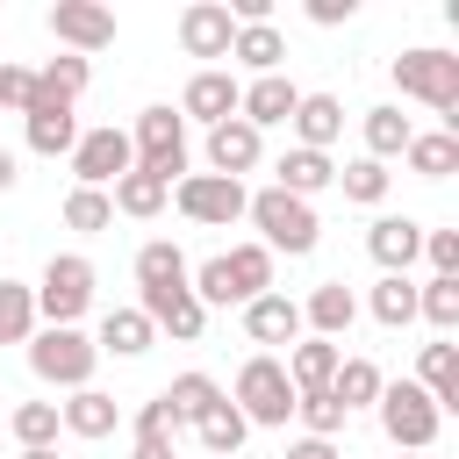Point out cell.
Listing matches in <instances>:
<instances>
[{"mask_svg": "<svg viewBox=\"0 0 459 459\" xmlns=\"http://www.w3.org/2000/svg\"><path fill=\"white\" fill-rule=\"evenodd\" d=\"M273 186L280 194H294V201H316L323 186H337V165H330V151H280V165H273Z\"/></svg>", "mask_w": 459, "mask_h": 459, "instance_id": "obj_20", "label": "cell"}, {"mask_svg": "<svg viewBox=\"0 0 459 459\" xmlns=\"http://www.w3.org/2000/svg\"><path fill=\"white\" fill-rule=\"evenodd\" d=\"M423 258L430 280H459V230H423Z\"/></svg>", "mask_w": 459, "mask_h": 459, "instance_id": "obj_44", "label": "cell"}, {"mask_svg": "<svg viewBox=\"0 0 459 459\" xmlns=\"http://www.w3.org/2000/svg\"><path fill=\"white\" fill-rule=\"evenodd\" d=\"M14 179H22V172H14V151H0V194H7Z\"/></svg>", "mask_w": 459, "mask_h": 459, "instance_id": "obj_48", "label": "cell"}, {"mask_svg": "<svg viewBox=\"0 0 459 459\" xmlns=\"http://www.w3.org/2000/svg\"><path fill=\"white\" fill-rule=\"evenodd\" d=\"M416 387L437 402V416H452V409H459V344H452V337L423 344V359H416Z\"/></svg>", "mask_w": 459, "mask_h": 459, "instance_id": "obj_25", "label": "cell"}, {"mask_svg": "<svg viewBox=\"0 0 459 459\" xmlns=\"http://www.w3.org/2000/svg\"><path fill=\"white\" fill-rule=\"evenodd\" d=\"M366 316H373L380 330H409V323H416V280H409V273H380L373 294H366Z\"/></svg>", "mask_w": 459, "mask_h": 459, "instance_id": "obj_30", "label": "cell"}, {"mask_svg": "<svg viewBox=\"0 0 459 459\" xmlns=\"http://www.w3.org/2000/svg\"><path fill=\"white\" fill-rule=\"evenodd\" d=\"M22 129H29V151L36 158H72V143H79V115L57 108V100H36L22 115Z\"/></svg>", "mask_w": 459, "mask_h": 459, "instance_id": "obj_24", "label": "cell"}, {"mask_svg": "<svg viewBox=\"0 0 459 459\" xmlns=\"http://www.w3.org/2000/svg\"><path fill=\"white\" fill-rule=\"evenodd\" d=\"M351 323H359V294H351L344 280L308 287V301H301V337H330V344H344Z\"/></svg>", "mask_w": 459, "mask_h": 459, "instance_id": "obj_14", "label": "cell"}, {"mask_svg": "<svg viewBox=\"0 0 459 459\" xmlns=\"http://www.w3.org/2000/svg\"><path fill=\"white\" fill-rule=\"evenodd\" d=\"M230 57L251 72V79H265V72H280L287 65V36H280V22H251V29H237V43H230Z\"/></svg>", "mask_w": 459, "mask_h": 459, "instance_id": "obj_29", "label": "cell"}, {"mask_svg": "<svg viewBox=\"0 0 459 459\" xmlns=\"http://www.w3.org/2000/svg\"><path fill=\"white\" fill-rule=\"evenodd\" d=\"M402 158H409L416 179H452V172H459V136H452V129H416Z\"/></svg>", "mask_w": 459, "mask_h": 459, "instance_id": "obj_32", "label": "cell"}, {"mask_svg": "<svg viewBox=\"0 0 459 459\" xmlns=\"http://www.w3.org/2000/svg\"><path fill=\"white\" fill-rule=\"evenodd\" d=\"M136 308H143L151 330L172 337V344H194V337L208 330V308L194 301V287H151V294H136Z\"/></svg>", "mask_w": 459, "mask_h": 459, "instance_id": "obj_12", "label": "cell"}, {"mask_svg": "<svg viewBox=\"0 0 459 459\" xmlns=\"http://www.w3.org/2000/svg\"><path fill=\"white\" fill-rule=\"evenodd\" d=\"M402 459H430V452H402Z\"/></svg>", "mask_w": 459, "mask_h": 459, "instance_id": "obj_50", "label": "cell"}, {"mask_svg": "<svg viewBox=\"0 0 459 459\" xmlns=\"http://www.w3.org/2000/svg\"><path fill=\"white\" fill-rule=\"evenodd\" d=\"M337 186H344L351 208H380L387 186H394V172H387L380 158H351V165H337Z\"/></svg>", "mask_w": 459, "mask_h": 459, "instance_id": "obj_38", "label": "cell"}, {"mask_svg": "<svg viewBox=\"0 0 459 459\" xmlns=\"http://www.w3.org/2000/svg\"><path fill=\"white\" fill-rule=\"evenodd\" d=\"M244 222L258 230V244L280 258H308L316 244H323V222H316V201H294V194H280V186H258L251 201H244Z\"/></svg>", "mask_w": 459, "mask_h": 459, "instance_id": "obj_1", "label": "cell"}, {"mask_svg": "<svg viewBox=\"0 0 459 459\" xmlns=\"http://www.w3.org/2000/svg\"><path fill=\"white\" fill-rule=\"evenodd\" d=\"M93 86V57H72V50H57L43 72H36V93H29V108L36 100H57V108H79V93ZM22 108V115H29Z\"/></svg>", "mask_w": 459, "mask_h": 459, "instance_id": "obj_22", "label": "cell"}, {"mask_svg": "<svg viewBox=\"0 0 459 459\" xmlns=\"http://www.w3.org/2000/svg\"><path fill=\"white\" fill-rule=\"evenodd\" d=\"M108 201H115V215H129V222H151V215H165V201H172V186L158 179V172H122L115 186H108Z\"/></svg>", "mask_w": 459, "mask_h": 459, "instance_id": "obj_26", "label": "cell"}, {"mask_svg": "<svg viewBox=\"0 0 459 459\" xmlns=\"http://www.w3.org/2000/svg\"><path fill=\"white\" fill-rule=\"evenodd\" d=\"M151 287H186V251L172 237H151L136 251V294H151Z\"/></svg>", "mask_w": 459, "mask_h": 459, "instance_id": "obj_34", "label": "cell"}, {"mask_svg": "<svg viewBox=\"0 0 459 459\" xmlns=\"http://www.w3.org/2000/svg\"><path fill=\"white\" fill-rule=\"evenodd\" d=\"M129 151H136V172H158L165 186L186 179V122L172 108H143L129 129Z\"/></svg>", "mask_w": 459, "mask_h": 459, "instance_id": "obj_7", "label": "cell"}, {"mask_svg": "<svg viewBox=\"0 0 459 459\" xmlns=\"http://www.w3.org/2000/svg\"><path fill=\"white\" fill-rule=\"evenodd\" d=\"M359 129H366V158H380V165H387V158H402V151H409V136H416V122H409L402 108H366V122H359Z\"/></svg>", "mask_w": 459, "mask_h": 459, "instance_id": "obj_35", "label": "cell"}, {"mask_svg": "<svg viewBox=\"0 0 459 459\" xmlns=\"http://www.w3.org/2000/svg\"><path fill=\"white\" fill-rule=\"evenodd\" d=\"M136 165V151H129V129H115V122H100V129H79V143H72V179L79 186H115L122 172Z\"/></svg>", "mask_w": 459, "mask_h": 459, "instance_id": "obj_9", "label": "cell"}, {"mask_svg": "<svg viewBox=\"0 0 459 459\" xmlns=\"http://www.w3.org/2000/svg\"><path fill=\"white\" fill-rule=\"evenodd\" d=\"M194 437H201V452H208V459H237V452H244V437H251V423H244V416H237V402L222 394V402L194 423Z\"/></svg>", "mask_w": 459, "mask_h": 459, "instance_id": "obj_33", "label": "cell"}, {"mask_svg": "<svg viewBox=\"0 0 459 459\" xmlns=\"http://www.w3.org/2000/svg\"><path fill=\"white\" fill-rule=\"evenodd\" d=\"M294 108H301V86H294L287 72H265V79H251V86H244V100H237V122H251V129L265 136V129L294 122Z\"/></svg>", "mask_w": 459, "mask_h": 459, "instance_id": "obj_13", "label": "cell"}, {"mask_svg": "<svg viewBox=\"0 0 459 459\" xmlns=\"http://www.w3.org/2000/svg\"><path fill=\"white\" fill-rule=\"evenodd\" d=\"M244 337L251 344H294L301 337V301L280 294V287H265L258 301H244Z\"/></svg>", "mask_w": 459, "mask_h": 459, "instance_id": "obj_19", "label": "cell"}, {"mask_svg": "<svg viewBox=\"0 0 459 459\" xmlns=\"http://www.w3.org/2000/svg\"><path fill=\"white\" fill-rule=\"evenodd\" d=\"M86 308H93V258L50 251V265H43V280H36V323H43V330H79Z\"/></svg>", "mask_w": 459, "mask_h": 459, "instance_id": "obj_4", "label": "cell"}, {"mask_svg": "<svg viewBox=\"0 0 459 459\" xmlns=\"http://www.w3.org/2000/svg\"><path fill=\"white\" fill-rule=\"evenodd\" d=\"M337 359H344V344H330V337H294L280 366H287L294 394H323V387H330V373H337Z\"/></svg>", "mask_w": 459, "mask_h": 459, "instance_id": "obj_21", "label": "cell"}, {"mask_svg": "<svg viewBox=\"0 0 459 459\" xmlns=\"http://www.w3.org/2000/svg\"><path fill=\"white\" fill-rule=\"evenodd\" d=\"M359 14V0H308V22L316 29H337V22H351Z\"/></svg>", "mask_w": 459, "mask_h": 459, "instance_id": "obj_46", "label": "cell"}, {"mask_svg": "<svg viewBox=\"0 0 459 459\" xmlns=\"http://www.w3.org/2000/svg\"><path fill=\"white\" fill-rule=\"evenodd\" d=\"M129 459H179V452H172V416H165V402H158V394L136 409V437H129Z\"/></svg>", "mask_w": 459, "mask_h": 459, "instance_id": "obj_39", "label": "cell"}, {"mask_svg": "<svg viewBox=\"0 0 459 459\" xmlns=\"http://www.w3.org/2000/svg\"><path fill=\"white\" fill-rule=\"evenodd\" d=\"M43 22H50V36H57L72 57H93V50L115 43V7H100V0H57Z\"/></svg>", "mask_w": 459, "mask_h": 459, "instance_id": "obj_10", "label": "cell"}, {"mask_svg": "<svg viewBox=\"0 0 459 459\" xmlns=\"http://www.w3.org/2000/svg\"><path fill=\"white\" fill-rule=\"evenodd\" d=\"M230 402H237V416H244L251 430H287V416H294V380H287V366H280L273 351H251V359L237 366Z\"/></svg>", "mask_w": 459, "mask_h": 459, "instance_id": "obj_2", "label": "cell"}, {"mask_svg": "<svg viewBox=\"0 0 459 459\" xmlns=\"http://www.w3.org/2000/svg\"><path fill=\"white\" fill-rule=\"evenodd\" d=\"M373 416H380V430H387V445H394V452H430V445H437V430H445L437 402H430L416 380H380Z\"/></svg>", "mask_w": 459, "mask_h": 459, "instance_id": "obj_5", "label": "cell"}, {"mask_svg": "<svg viewBox=\"0 0 459 459\" xmlns=\"http://www.w3.org/2000/svg\"><path fill=\"white\" fill-rule=\"evenodd\" d=\"M237 100H244V79L230 72V65H201L194 79H186V93H179V122H230L237 115Z\"/></svg>", "mask_w": 459, "mask_h": 459, "instance_id": "obj_11", "label": "cell"}, {"mask_svg": "<svg viewBox=\"0 0 459 459\" xmlns=\"http://www.w3.org/2000/svg\"><path fill=\"white\" fill-rule=\"evenodd\" d=\"M7 430L22 437V452H36V445H57V402H14V416H7Z\"/></svg>", "mask_w": 459, "mask_h": 459, "instance_id": "obj_42", "label": "cell"}, {"mask_svg": "<svg viewBox=\"0 0 459 459\" xmlns=\"http://www.w3.org/2000/svg\"><path fill=\"white\" fill-rule=\"evenodd\" d=\"M151 344H158V330H151V316H143V308H108V316H100V337H93V351L143 359Z\"/></svg>", "mask_w": 459, "mask_h": 459, "instance_id": "obj_27", "label": "cell"}, {"mask_svg": "<svg viewBox=\"0 0 459 459\" xmlns=\"http://www.w3.org/2000/svg\"><path fill=\"white\" fill-rule=\"evenodd\" d=\"M380 380H387V373L351 351V359H337V373H330V402H337L344 416H351V409H373V402H380Z\"/></svg>", "mask_w": 459, "mask_h": 459, "instance_id": "obj_31", "label": "cell"}, {"mask_svg": "<svg viewBox=\"0 0 459 459\" xmlns=\"http://www.w3.org/2000/svg\"><path fill=\"white\" fill-rule=\"evenodd\" d=\"M416 316H423L437 337H452V330H459V280H423V287H416Z\"/></svg>", "mask_w": 459, "mask_h": 459, "instance_id": "obj_41", "label": "cell"}, {"mask_svg": "<svg viewBox=\"0 0 459 459\" xmlns=\"http://www.w3.org/2000/svg\"><path fill=\"white\" fill-rule=\"evenodd\" d=\"M43 323H36V287L29 280H0V344H29Z\"/></svg>", "mask_w": 459, "mask_h": 459, "instance_id": "obj_37", "label": "cell"}, {"mask_svg": "<svg viewBox=\"0 0 459 459\" xmlns=\"http://www.w3.org/2000/svg\"><path fill=\"white\" fill-rule=\"evenodd\" d=\"M294 416H301V437H337L344 430V409L330 402V387L323 394H294Z\"/></svg>", "mask_w": 459, "mask_h": 459, "instance_id": "obj_43", "label": "cell"}, {"mask_svg": "<svg viewBox=\"0 0 459 459\" xmlns=\"http://www.w3.org/2000/svg\"><path fill=\"white\" fill-rule=\"evenodd\" d=\"M294 143L301 151H330L337 136H344V100L337 93H301V108H294Z\"/></svg>", "mask_w": 459, "mask_h": 459, "instance_id": "obj_23", "label": "cell"}, {"mask_svg": "<svg viewBox=\"0 0 459 459\" xmlns=\"http://www.w3.org/2000/svg\"><path fill=\"white\" fill-rule=\"evenodd\" d=\"M244 179H222V172H186L179 186H172V208L186 215V222H201V230H230V222H244Z\"/></svg>", "mask_w": 459, "mask_h": 459, "instance_id": "obj_8", "label": "cell"}, {"mask_svg": "<svg viewBox=\"0 0 459 459\" xmlns=\"http://www.w3.org/2000/svg\"><path fill=\"white\" fill-rule=\"evenodd\" d=\"M65 230H79V237L115 230V201H108L100 186H72V194H65Z\"/></svg>", "mask_w": 459, "mask_h": 459, "instance_id": "obj_40", "label": "cell"}, {"mask_svg": "<svg viewBox=\"0 0 459 459\" xmlns=\"http://www.w3.org/2000/svg\"><path fill=\"white\" fill-rule=\"evenodd\" d=\"M230 43H237V22H230L222 0H194L179 14V50L186 57H230Z\"/></svg>", "mask_w": 459, "mask_h": 459, "instance_id": "obj_16", "label": "cell"}, {"mask_svg": "<svg viewBox=\"0 0 459 459\" xmlns=\"http://www.w3.org/2000/svg\"><path fill=\"white\" fill-rule=\"evenodd\" d=\"M394 86H402L409 100L437 108V115H445V129L459 136V57H452V50H437V43L402 50V57H394Z\"/></svg>", "mask_w": 459, "mask_h": 459, "instance_id": "obj_3", "label": "cell"}, {"mask_svg": "<svg viewBox=\"0 0 459 459\" xmlns=\"http://www.w3.org/2000/svg\"><path fill=\"white\" fill-rule=\"evenodd\" d=\"M29 93H36V72H29V65H14V57H0V115H22V108H29Z\"/></svg>", "mask_w": 459, "mask_h": 459, "instance_id": "obj_45", "label": "cell"}, {"mask_svg": "<svg viewBox=\"0 0 459 459\" xmlns=\"http://www.w3.org/2000/svg\"><path fill=\"white\" fill-rule=\"evenodd\" d=\"M222 265H230L237 308H244V301H258V294L273 287V251H265V244H237V251H222Z\"/></svg>", "mask_w": 459, "mask_h": 459, "instance_id": "obj_36", "label": "cell"}, {"mask_svg": "<svg viewBox=\"0 0 459 459\" xmlns=\"http://www.w3.org/2000/svg\"><path fill=\"white\" fill-rule=\"evenodd\" d=\"M57 423H65V437H86V445H100V437H115V423H122V402H115L108 387H72V394L57 402Z\"/></svg>", "mask_w": 459, "mask_h": 459, "instance_id": "obj_15", "label": "cell"}, {"mask_svg": "<svg viewBox=\"0 0 459 459\" xmlns=\"http://www.w3.org/2000/svg\"><path fill=\"white\" fill-rule=\"evenodd\" d=\"M93 366H100V351H93V337L86 330H36L29 337V373L43 380V387H93Z\"/></svg>", "mask_w": 459, "mask_h": 459, "instance_id": "obj_6", "label": "cell"}, {"mask_svg": "<svg viewBox=\"0 0 459 459\" xmlns=\"http://www.w3.org/2000/svg\"><path fill=\"white\" fill-rule=\"evenodd\" d=\"M287 459H344V452H337V437H294Z\"/></svg>", "mask_w": 459, "mask_h": 459, "instance_id": "obj_47", "label": "cell"}, {"mask_svg": "<svg viewBox=\"0 0 459 459\" xmlns=\"http://www.w3.org/2000/svg\"><path fill=\"white\" fill-rule=\"evenodd\" d=\"M258 158H265V136L251 129V122H215L208 129V172H222V179H244V172H258Z\"/></svg>", "mask_w": 459, "mask_h": 459, "instance_id": "obj_17", "label": "cell"}, {"mask_svg": "<svg viewBox=\"0 0 459 459\" xmlns=\"http://www.w3.org/2000/svg\"><path fill=\"white\" fill-rule=\"evenodd\" d=\"M158 402H165V416H172V430H179V423L194 430V423H201V416H208V409L222 402V387H215V373H179L172 387H158Z\"/></svg>", "mask_w": 459, "mask_h": 459, "instance_id": "obj_28", "label": "cell"}, {"mask_svg": "<svg viewBox=\"0 0 459 459\" xmlns=\"http://www.w3.org/2000/svg\"><path fill=\"white\" fill-rule=\"evenodd\" d=\"M22 459H57V445H36V452H22Z\"/></svg>", "mask_w": 459, "mask_h": 459, "instance_id": "obj_49", "label": "cell"}, {"mask_svg": "<svg viewBox=\"0 0 459 459\" xmlns=\"http://www.w3.org/2000/svg\"><path fill=\"white\" fill-rule=\"evenodd\" d=\"M366 251H373L380 273H409V265L423 258V222H416V215H373Z\"/></svg>", "mask_w": 459, "mask_h": 459, "instance_id": "obj_18", "label": "cell"}]
</instances>
